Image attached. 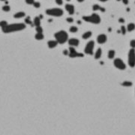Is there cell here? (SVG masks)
Segmentation results:
<instances>
[{"mask_svg": "<svg viewBox=\"0 0 135 135\" xmlns=\"http://www.w3.org/2000/svg\"><path fill=\"white\" fill-rule=\"evenodd\" d=\"M25 28H26V25L24 23H13L9 25L8 24L4 28H2V29L4 33H11V32L23 30Z\"/></svg>", "mask_w": 135, "mask_h": 135, "instance_id": "cell-1", "label": "cell"}, {"mask_svg": "<svg viewBox=\"0 0 135 135\" xmlns=\"http://www.w3.org/2000/svg\"><path fill=\"white\" fill-rule=\"evenodd\" d=\"M54 37H55L56 41L59 44H65L68 39V35L67 32L64 30H61V31L56 32V33L54 34Z\"/></svg>", "mask_w": 135, "mask_h": 135, "instance_id": "cell-2", "label": "cell"}, {"mask_svg": "<svg viewBox=\"0 0 135 135\" xmlns=\"http://www.w3.org/2000/svg\"><path fill=\"white\" fill-rule=\"evenodd\" d=\"M83 20L86 22L94 23V24H99L101 23V17L98 14H92L89 16H83Z\"/></svg>", "mask_w": 135, "mask_h": 135, "instance_id": "cell-3", "label": "cell"}, {"mask_svg": "<svg viewBox=\"0 0 135 135\" xmlns=\"http://www.w3.org/2000/svg\"><path fill=\"white\" fill-rule=\"evenodd\" d=\"M46 14L47 15L52 16V17H62L64 14V11L62 8H49L46 10Z\"/></svg>", "mask_w": 135, "mask_h": 135, "instance_id": "cell-4", "label": "cell"}, {"mask_svg": "<svg viewBox=\"0 0 135 135\" xmlns=\"http://www.w3.org/2000/svg\"><path fill=\"white\" fill-rule=\"evenodd\" d=\"M128 64L131 68L135 66V50L131 48L128 53Z\"/></svg>", "mask_w": 135, "mask_h": 135, "instance_id": "cell-5", "label": "cell"}, {"mask_svg": "<svg viewBox=\"0 0 135 135\" xmlns=\"http://www.w3.org/2000/svg\"><path fill=\"white\" fill-rule=\"evenodd\" d=\"M94 47H95V42L94 41H90L87 43V44L86 45L84 52L86 54H89V55H92L93 54V50H94Z\"/></svg>", "mask_w": 135, "mask_h": 135, "instance_id": "cell-6", "label": "cell"}, {"mask_svg": "<svg viewBox=\"0 0 135 135\" xmlns=\"http://www.w3.org/2000/svg\"><path fill=\"white\" fill-rule=\"evenodd\" d=\"M113 64H114V66L116 68L119 69V70H125L126 68V65H125V62L119 58L116 59L114 62H113Z\"/></svg>", "mask_w": 135, "mask_h": 135, "instance_id": "cell-7", "label": "cell"}, {"mask_svg": "<svg viewBox=\"0 0 135 135\" xmlns=\"http://www.w3.org/2000/svg\"><path fill=\"white\" fill-rule=\"evenodd\" d=\"M68 56L71 58H77V57H83V54L78 53L76 50H75V48H74V47H71L69 48Z\"/></svg>", "mask_w": 135, "mask_h": 135, "instance_id": "cell-8", "label": "cell"}, {"mask_svg": "<svg viewBox=\"0 0 135 135\" xmlns=\"http://www.w3.org/2000/svg\"><path fill=\"white\" fill-rule=\"evenodd\" d=\"M107 40V37L104 34H101L97 38V41H98V43L100 44H103L104 43H106Z\"/></svg>", "mask_w": 135, "mask_h": 135, "instance_id": "cell-9", "label": "cell"}, {"mask_svg": "<svg viewBox=\"0 0 135 135\" xmlns=\"http://www.w3.org/2000/svg\"><path fill=\"white\" fill-rule=\"evenodd\" d=\"M68 44L71 47H77L80 44V41L77 38H70L68 40Z\"/></svg>", "mask_w": 135, "mask_h": 135, "instance_id": "cell-10", "label": "cell"}, {"mask_svg": "<svg viewBox=\"0 0 135 135\" xmlns=\"http://www.w3.org/2000/svg\"><path fill=\"white\" fill-rule=\"evenodd\" d=\"M65 10L68 12V14L70 15H72L74 14V11H75V9H74V6L71 4H67L65 5Z\"/></svg>", "mask_w": 135, "mask_h": 135, "instance_id": "cell-11", "label": "cell"}, {"mask_svg": "<svg viewBox=\"0 0 135 135\" xmlns=\"http://www.w3.org/2000/svg\"><path fill=\"white\" fill-rule=\"evenodd\" d=\"M58 44H59V43L56 41L51 40V41H49L47 42V46H48V47H49V48H50V49H53V48L56 47Z\"/></svg>", "mask_w": 135, "mask_h": 135, "instance_id": "cell-12", "label": "cell"}, {"mask_svg": "<svg viewBox=\"0 0 135 135\" xmlns=\"http://www.w3.org/2000/svg\"><path fill=\"white\" fill-rule=\"evenodd\" d=\"M92 35V32H90V31H88V32H86L85 33L83 34L82 35V38H83V39H89V38Z\"/></svg>", "mask_w": 135, "mask_h": 135, "instance_id": "cell-13", "label": "cell"}, {"mask_svg": "<svg viewBox=\"0 0 135 135\" xmlns=\"http://www.w3.org/2000/svg\"><path fill=\"white\" fill-rule=\"evenodd\" d=\"M26 16L25 13L23 11H19L17 13H16L14 15V18H17V19H19V18H22V17H24Z\"/></svg>", "mask_w": 135, "mask_h": 135, "instance_id": "cell-14", "label": "cell"}, {"mask_svg": "<svg viewBox=\"0 0 135 135\" xmlns=\"http://www.w3.org/2000/svg\"><path fill=\"white\" fill-rule=\"evenodd\" d=\"M101 54H102V50L101 48H98V50H96L95 53V59H98L101 57Z\"/></svg>", "mask_w": 135, "mask_h": 135, "instance_id": "cell-15", "label": "cell"}, {"mask_svg": "<svg viewBox=\"0 0 135 135\" xmlns=\"http://www.w3.org/2000/svg\"><path fill=\"white\" fill-rule=\"evenodd\" d=\"M33 24L35 26H41V18L39 17H35L34 18V21H33Z\"/></svg>", "mask_w": 135, "mask_h": 135, "instance_id": "cell-16", "label": "cell"}, {"mask_svg": "<svg viewBox=\"0 0 135 135\" xmlns=\"http://www.w3.org/2000/svg\"><path fill=\"white\" fill-rule=\"evenodd\" d=\"M127 31L128 32H132L133 30L135 29V24L133 23H129L127 26Z\"/></svg>", "mask_w": 135, "mask_h": 135, "instance_id": "cell-17", "label": "cell"}, {"mask_svg": "<svg viewBox=\"0 0 135 135\" xmlns=\"http://www.w3.org/2000/svg\"><path fill=\"white\" fill-rule=\"evenodd\" d=\"M35 39H36V40L40 41V40L44 39V35H43V33H38V32H37V33L35 34Z\"/></svg>", "mask_w": 135, "mask_h": 135, "instance_id": "cell-18", "label": "cell"}, {"mask_svg": "<svg viewBox=\"0 0 135 135\" xmlns=\"http://www.w3.org/2000/svg\"><path fill=\"white\" fill-rule=\"evenodd\" d=\"M115 54H116V52L114 50H110L109 52H108V58L109 59H113L115 56Z\"/></svg>", "mask_w": 135, "mask_h": 135, "instance_id": "cell-19", "label": "cell"}, {"mask_svg": "<svg viewBox=\"0 0 135 135\" xmlns=\"http://www.w3.org/2000/svg\"><path fill=\"white\" fill-rule=\"evenodd\" d=\"M69 31L71 32V33H75V32H77L78 31V28L77 26H72L70 27Z\"/></svg>", "mask_w": 135, "mask_h": 135, "instance_id": "cell-20", "label": "cell"}, {"mask_svg": "<svg viewBox=\"0 0 135 135\" xmlns=\"http://www.w3.org/2000/svg\"><path fill=\"white\" fill-rule=\"evenodd\" d=\"M122 86H125V87H130V86H132V83L130 82V81H124L122 83Z\"/></svg>", "mask_w": 135, "mask_h": 135, "instance_id": "cell-21", "label": "cell"}, {"mask_svg": "<svg viewBox=\"0 0 135 135\" xmlns=\"http://www.w3.org/2000/svg\"><path fill=\"white\" fill-rule=\"evenodd\" d=\"M35 30H36V32H38V33H43V28L41 26H36V29H35Z\"/></svg>", "mask_w": 135, "mask_h": 135, "instance_id": "cell-22", "label": "cell"}, {"mask_svg": "<svg viewBox=\"0 0 135 135\" xmlns=\"http://www.w3.org/2000/svg\"><path fill=\"white\" fill-rule=\"evenodd\" d=\"M25 23H26V24H30V25H32V26H34V24L32 23V21H31L29 17H27L25 19Z\"/></svg>", "mask_w": 135, "mask_h": 135, "instance_id": "cell-23", "label": "cell"}, {"mask_svg": "<svg viewBox=\"0 0 135 135\" xmlns=\"http://www.w3.org/2000/svg\"><path fill=\"white\" fill-rule=\"evenodd\" d=\"M7 25H8V23L5 20L0 21V27H2V28H4V27H5Z\"/></svg>", "mask_w": 135, "mask_h": 135, "instance_id": "cell-24", "label": "cell"}, {"mask_svg": "<svg viewBox=\"0 0 135 135\" xmlns=\"http://www.w3.org/2000/svg\"><path fill=\"white\" fill-rule=\"evenodd\" d=\"M101 7L100 6V5H98L95 4V5H94L93 6H92V10H93V11H95L100 10V9H101Z\"/></svg>", "mask_w": 135, "mask_h": 135, "instance_id": "cell-25", "label": "cell"}, {"mask_svg": "<svg viewBox=\"0 0 135 135\" xmlns=\"http://www.w3.org/2000/svg\"><path fill=\"white\" fill-rule=\"evenodd\" d=\"M121 32H122V35H125L126 32H127L126 27L124 26H122L121 27Z\"/></svg>", "mask_w": 135, "mask_h": 135, "instance_id": "cell-26", "label": "cell"}, {"mask_svg": "<svg viewBox=\"0 0 135 135\" xmlns=\"http://www.w3.org/2000/svg\"><path fill=\"white\" fill-rule=\"evenodd\" d=\"M2 10L5 12H8L11 10V8H10V6H8V5H5V6L2 7Z\"/></svg>", "mask_w": 135, "mask_h": 135, "instance_id": "cell-27", "label": "cell"}, {"mask_svg": "<svg viewBox=\"0 0 135 135\" xmlns=\"http://www.w3.org/2000/svg\"><path fill=\"white\" fill-rule=\"evenodd\" d=\"M33 6H34L35 8H38L41 7V4H40V2H35L34 4H33Z\"/></svg>", "mask_w": 135, "mask_h": 135, "instance_id": "cell-28", "label": "cell"}, {"mask_svg": "<svg viewBox=\"0 0 135 135\" xmlns=\"http://www.w3.org/2000/svg\"><path fill=\"white\" fill-rule=\"evenodd\" d=\"M130 46L132 48H135V40H131L130 42Z\"/></svg>", "mask_w": 135, "mask_h": 135, "instance_id": "cell-29", "label": "cell"}, {"mask_svg": "<svg viewBox=\"0 0 135 135\" xmlns=\"http://www.w3.org/2000/svg\"><path fill=\"white\" fill-rule=\"evenodd\" d=\"M26 2L28 5H33L35 1L34 0H26Z\"/></svg>", "mask_w": 135, "mask_h": 135, "instance_id": "cell-30", "label": "cell"}, {"mask_svg": "<svg viewBox=\"0 0 135 135\" xmlns=\"http://www.w3.org/2000/svg\"><path fill=\"white\" fill-rule=\"evenodd\" d=\"M55 1H56V3L58 5H62L63 4V1H62V0H55Z\"/></svg>", "mask_w": 135, "mask_h": 135, "instance_id": "cell-31", "label": "cell"}, {"mask_svg": "<svg viewBox=\"0 0 135 135\" xmlns=\"http://www.w3.org/2000/svg\"><path fill=\"white\" fill-rule=\"evenodd\" d=\"M66 20L68 21V23H73V22H74V19H73L72 17H68V18L66 19Z\"/></svg>", "mask_w": 135, "mask_h": 135, "instance_id": "cell-32", "label": "cell"}, {"mask_svg": "<svg viewBox=\"0 0 135 135\" xmlns=\"http://www.w3.org/2000/svg\"><path fill=\"white\" fill-rule=\"evenodd\" d=\"M119 22L123 23H125V20H124L123 18H119Z\"/></svg>", "mask_w": 135, "mask_h": 135, "instance_id": "cell-33", "label": "cell"}, {"mask_svg": "<svg viewBox=\"0 0 135 135\" xmlns=\"http://www.w3.org/2000/svg\"><path fill=\"white\" fill-rule=\"evenodd\" d=\"M63 53H64V55H68L69 51H68V50H65L63 51Z\"/></svg>", "mask_w": 135, "mask_h": 135, "instance_id": "cell-34", "label": "cell"}, {"mask_svg": "<svg viewBox=\"0 0 135 135\" xmlns=\"http://www.w3.org/2000/svg\"><path fill=\"white\" fill-rule=\"evenodd\" d=\"M122 2L124 3V4H125V5H128V0H122Z\"/></svg>", "mask_w": 135, "mask_h": 135, "instance_id": "cell-35", "label": "cell"}, {"mask_svg": "<svg viewBox=\"0 0 135 135\" xmlns=\"http://www.w3.org/2000/svg\"><path fill=\"white\" fill-rule=\"evenodd\" d=\"M100 11H103V12H104V11H105V9H104V8H101Z\"/></svg>", "mask_w": 135, "mask_h": 135, "instance_id": "cell-36", "label": "cell"}, {"mask_svg": "<svg viewBox=\"0 0 135 135\" xmlns=\"http://www.w3.org/2000/svg\"><path fill=\"white\" fill-rule=\"evenodd\" d=\"M100 2H107V1H108V0H99Z\"/></svg>", "mask_w": 135, "mask_h": 135, "instance_id": "cell-37", "label": "cell"}, {"mask_svg": "<svg viewBox=\"0 0 135 135\" xmlns=\"http://www.w3.org/2000/svg\"><path fill=\"white\" fill-rule=\"evenodd\" d=\"M77 1L79 2H83L84 1V0H77Z\"/></svg>", "mask_w": 135, "mask_h": 135, "instance_id": "cell-38", "label": "cell"}, {"mask_svg": "<svg viewBox=\"0 0 135 135\" xmlns=\"http://www.w3.org/2000/svg\"><path fill=\"white\" fill-rule=\"evenodd\" d=\"M77 23H78V24H81V21H79V20H78V21H77Z\"/></svg>", "mask_w": 135, "mask_h": 135, "instance_id": "cell-39", "label": "cell"}, {"mask_svg": "<svg viewBox=\"0 0 135 135\" xmlns=\"http://www.w3.org/2000/svg\"><path fill=\"white\" fill-rule=\"evenodd\" d=\"M0 1H5H5H6V0H0Z\"/></svg>", "mask_w": 135, "mask_h": 135, "instance_id": "cell-40", "label": "cell"}, {"mask_svg": "<svg viewBox=\"0 0 135 135\" xmlns=\"http://www.w3.org/2000/svg\"><path fill=\"white\" fill-rule=\"evenodd\" d=\"M66 1H68V2H69V1H71V0H66Z\"/></svg>", "mask_w": 135, "mask_h": 135, "instance_id": "cell-41", "label": "cell"}, {"mask_svg": "<svg viewBox=\"0 0 135 135\" xmlns=\"http://www.w3.org/2000/svg\"><path fill=\"white\" fill-rule=\"evenodd\" d=\"M117 1H118V2H119V1H121V0H117Z\"/></svg>", "mask_w": 135, "mask_h": 135, "instance_id": "cell-42", "label": "cell"}]
</instances>
